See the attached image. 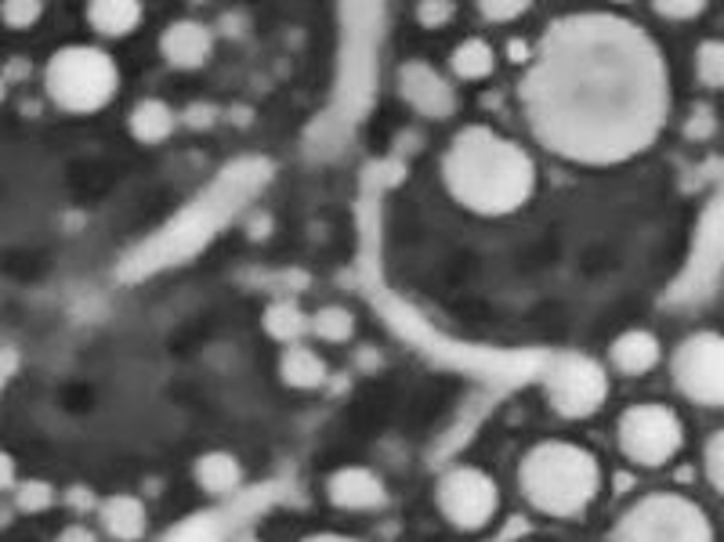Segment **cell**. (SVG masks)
Segmentation results:
<instances>
[{
  "label": "cell",
  "mask_w": 724,
  "mask_h": 542,
  "mask_svg": "<svg viewBox=\"0 0 724 542\" xmlns=\"http://www.w3.org/2000/svg\"><path fill=\"white\" fill-rule=\"evenodd\" d=\"M215 117H218V112L210 109V106H192V112H186V123H200L204 127V123H210Z\"/></svg>",
  "instance_id": "836d02e7"
},
{
  "label": "cell",
  "mask_w": 724,
  "mask_h": 542,
  "mask_svg": "<svg viewBox=\"0 0 724 542\" xmlns=\"http://www.w3.org/2000/svg\"><path fill=\"white\" fill-rule=\"evenodd\" d=\"M608 542H714V524L695 499L652 492L623 510Z\"/></svg>",
  "instance_id": "5b68a950"
},
{
  "label": "cell",
  "mask_w": 724,
  "mask_h": 542,
  "mask_svg": "<svg viewBox=\"0 0 724 542\" xmlns=\"http://www.w3.org/2000/svg\"><path fill=\"white\" fill-rule=\"evenodd\" d=\"M16 489V463H11V455L0 449V492Z\"/></svg>",
  "instance_id": "1f68e13d"
},
{
  "label": "cell",
  "mask_w": 724,
  "mask_h": 542,
  "mask_svg": "<svg viewBox=\"0 0 724 542\" xmlns=\"http://www.w3.org/2000/svg\"><path fill=\"white\" fill-rule=\"evenodd\" d=\"M663 359V348H659V337L652 330H627L613 340V348H608V362L619 377H645L652 369L659 365Z\"/></svg>",
  "instance_id": "4fadbf2b"
},
{
  "label": "cell",
  "mask_w": 724,
  "mask_h": 542,
  "mask_svg": "<svg viewBox=\"0 0 724 542\" xmlns=\"http://www.w3.org/2000/svg\"><path fill=\"white\" fill-rule=\"evenodd\" d=\"M717 134V112L710 109L706 102H695L688 120H685V138L688 141H706Z\"/></svg>",
  "instance_id": "484cf974"
},
{
  "label": "cell",
  "mask_w": 724,
  "mask_h": 542,
  "mask_svg": "<svg viewBox=\"0 0 724 542\" xmlns=\"http://www.w3.org/2000/svg\"><path fill=\"white\" fill-rule=\"evenodd\" d=\"M695 80L710 91H724V40H703L695 48Z\"/></svg>",
  "instance_id": "7402d4cb"
},
{
  "label": "cell",
  "mask_w": 724,
  "mask_h": 542,
  "mask_svg": "<svg viewBox=\"0 0 724 542\" xmlns=\"http://www.w3.org/2000/svg\"><path fill=\"white\" fill-rule=\"evenodd\" d=\"M51 503H54V489H51L48 481H40V478L22 481L19 489H16V506L22 513H44Z\"/></svg>",
  "instance_id": "603a6c76"
},
{
  "label": "cell",
  "mask_w": 724,
  "mask_h": 542,
  "mask_svg": "<svg viewBox=\"0 0 724 542\" xmlns=\"http://www.w3.org/2000/svg\"><path fill=\"white\" fill-rule=\"evenodd\" d=\"M232 542H261V539H258V535H254V532H244V535H236Z\"/></svg>",
  "instance_id": "74e56055"
},
{
  "label": "cell",
  "mask_w": 724,
  "mask_h": 542,
  "mask_svg": "<svg viewBox=\"0 0 724 542\" xmlns=\"http://www.w3.org/2000/svg\"><path fill=\"white\" fill-rule=\"evenodd\" d=\"M44 88L62 112L88 117V112H98L112 102V94L120 88V69L102 48L69 44L51 54L44 69Z\"/></svg>",
  "instance_id": "277c9868"
},
{
  "label": "cell",
  "mask_w": 724,
  "mask_h": 542,
  "mask_svg": "<svg viewBox=\"0 0 724 542\" xmlns=\"http://www.w3.org/2000/svg\"><path fill=\"white\" fill-rule=\"evenodd\" d=\"M703 470H706V481L714 484V492L724 495V426L706 438V445H703Z\"/></svg>",
  "instance_id": "d4e9b609"
},
{
  "label": "cell",
  "mask_w": 724,
  "mask_h": 542,
  "mask_svg": "<svg viewBox=\"0 0 724 542\" xmlns=\"http://www.w3.org/2000/svg\"><path fill=\"white\" fill-rule=\"evenodd\" d=\"M301 542H359L351 535H337V532H316V535H305Z\"/></svg>",
  "instance_id": "d590c367"
},
{
  "label": "cell",
  "mask_w": 724,
  "mask_h": 542,
  "mask_svg": "<svg viewBox=\"0 0 724 542\" xmlns=\"http://www.w3.org/2000/svg\"><path fill=\"white\" fill-rule=\"evenodd\" d=\"M88 22L95 33L120 40L141 26V4H135V0H95V4H88Z\"/></svg>",
  "instance_id": "ac0fdd59"
},
{
  "label": "cell",
  "mask_w": 724,
  "mask_h": 542,
  "mask_svg": "<svg viewBox=\"0 0 724 542\" xmlns=\"http://www.w3.org/2000/svg\"><path fill=\"white\" fill-rule=\"evenodd\" d=\"M544 394L551 409L565 420H587L608 402V373L591 354H558L544 377Z\"/></svg>",
  "instance_id": "ba28073f"
},
{
  "label": "cell",
  "mask_w": 724,
  "mask_h": 542,
  "mask_svg": "<svg viewBox=\"0 0 724 542\" xmlns=\"http://www.w3.org/2000/svg\"><path fill=\"white\" fill-rule=\"evenodd\" d=\"M616 441H619V452L634 466L659 470L685 449V420L671 405H659V402L631 405L616 420Z\"/></svg>",
  "instance_id": "8992f818"
},
{
  "label": "cell",
  "mask_w": 724,
  "mask_h": 542,
  "mask_svg": "<svg viewBox=\"0 0 724 542\" xmlns=\"http://www.w3.org/2000/svg\"><path fill=\"white\" fill-rule=\"evenodd\" d=\"M652 11H656V16H663V19L688 22V19H700L703 11H706V4H703V0H656V4H652Z\"/></svg>",
  "instance_id": "83f0119b"
},
{
  "label": "cell",
  "mask_w": 724,
  "mask_h": 542,
  "mask_svg": "<svg viewBox=\"0 0 724 542\" xmlns=\"http://www.w3.org/2000/svg\"><path fill=\"white\" fill-rule=\"evenodd\" d=\"M26 73H30V62H26V59H11L8 69H4V80H22Z\"/></svg>",
  "instance_id": "e575fe53"
},
{
  "label": "cell",
  "mask_w": 724,
  "mask_h": 542,
  "mask_svg": "<svg viewBox=\"0 0 724 542\" xmlns=\"http://www.w3.org/2000/svg\"><path fill=\"white\" fill-rule=\"evenodd\" d=\"M40 16H44L40 0H8V4H0V19H4L8 30H33Z\"/></svg>",
  "instance_id": "cb8c5ba5"
},
{
  "label": "cell",
  "mask_w": 724,
  "mask_h": 542,
  "mask_svg": "<svg viewBox=\"0 0 724 542\" xmlns=\"http://www.w3.org/2000/svg\"><path fill=\"white\" fill-rule=\"evenodd\" d=\"M518 98L533 138L551 155L616 167L659 141L671 120V73L637 22L576 11L544 30Z\"/></svg>",
  "instance_id": "6da1fadb"
},
{
  "label": "cell",
  "mask_w": 724,
  "mask_h": 542,
  "mask_svg": "<svg viewBox=\"0 0 724 542\" xmlns=\"http://www.w3.org/2000/svg\"><path fill=\"white\" fill-rule=\"evenodd\" d=\"M11 513H16V510H8V506H0V528H4V524L11 521Z\"/></svg>",
  "instance_id": "8d00e7d4"
},
{
  "label": "cell",
  "mask_w": 724,
  "mask_h": 542,
  "mask_svg": "<svg viewBox=\"0 0 724 542\" xmlns=\"http://www.w3.org/2000/svg\"><path fill=\"white\" fill-rule=\"evenodd\" d=\"M54 542H98V535L91 532V528L73 524V528H62L59 539H54Z\"/></svg>",
  "instance_id": "4dcf8cb0"
},
{
  "label": "cell",
  "mask_w": 724,
  "mask_h": 542,
  "mask_svg": "<svg viewBox=\"0 0 724 542\" xmlns=\"http://www.w3.org/2000/svg\"><path fill=\"white\" fill-rule=\"evenodd\" d=\"M196 481H200V489L207 495L225 499L244 484V466H239L232 452H204L196 460Z\"/></svg>",
  "instance_id": "e0dca14e"
},
{
  "label": "cell",
  "mask_w": 724,
  "mask_h": 542,
  "mask_svg": "<svg viewBox=\"0 0 724 542\" xmlns=\"http://www.w3.org/2000/svg\"><path fill=\"white\" fill-rule=\"evenodd\" d=\"M0 102H4V77H0Z\"/></svg>",
  "instance_id": "f35d334b"
},
{
  "label": "cell",
  "mask_w": 724,
  "mask_h": 542,
  "mask_svg": "<svg viewBox=\"0 0 724 542\" xmlns=\"http://www.w3.org/2000/svg\"><path fill=\"white\" fill-rule=\"evenodd\" d=\"M443 184L453 203L482 218H504L536 192V163L518 141L493 127H464L443 152Z\"/></svg>",
  "instance_id": "7a4b0ae2"
},
{
  "label": "cell",
  "mask_w": 724,
  "mask_h": 542,
  "mask_svg": "<svg viewBox=\"0 0 724 542\" xmlns=\"http://www.w3.org/2000/svg\"><path fill=\"white\" fill-rule=\"evenodd\" d=\"M279 377L294 391H319L326 383V377H330V369H326V362L319 359V351H311L305 344H294V348L282 351Z\"/></svg>",
  "instance_id": "2e32d148"
},
{
  "label": "cell",
  "mask_w": 724,
  "mask_h": 542,
  "mask_svg": "<svg viewBox=\"0 0 724 542\" xmlns=\"http://www.w3.org/2000/svg\"><path fill=\"white\" fill-rule=\"evenodd\" d=\"M525 11H529L525 0H482L478 4V16L486 22H510V19L525 16Z\"/></svg>",
  "instance_id": "f1b7e54d"
},
{
  "label": "cell",
  "mask_w": 724,
  "mask_h": 542,
  "mask_svg": "<svg viewBox=\"0 0 724 542\" xmlns=\"http://www.w3.org/2000/svg\"><path fill=\"white\" fill-rule=\"evenodd\" d=\"M671 380L692 405L724 409V333H688L671 354Z\"/></svg>",
  "instance_id": "52a82bcc"
},
{
  "label": "cell",
  "mask_w": 724,
  "mask_h": 542,
  "mask_svg": "<svg viewBox=\"0 0 724 542\" xmlns=\"http://www.w3.org/2000/svg\"><path fill=\"white\" fill-rule=\"evenodd\" d=\"M98 521H102L106 535L117 542H138L149 528L146 503L138 495H109L98 503Z\"/></svg>",
  "instance_id": "5bb4252c"
},
{
  "label": "cell",
  "mask_w": 724,
  "mask_h": 542,
  "mask_svg": "<svg viewBox=\"0 0 724 542\" xmlns=\"http://www.w3.org/2000/svg\"><path fill=\"white\" fill-rule=\"evenodd\" d=\"M438 513L457 528V532H482L489 528L500 510V489L478 466H453L435 484Z\"/></svg>",
  "instance_id": "9c48e42d"
},
{
  "label": "cell",
  "mask_w": 724,
  "mask_h": 542,
  "mask_svg": "<svg viewBox=\"0 0 724 542\" xmlns=\"http://www.w3.org/2000/svg\"><path fill=\"white\" fill-rule=\"evenodd\" d=\"M326 499L337 510L370 513L388 503V489L370 466H340L326 478Z\"/></svg>",
  "instance_id": "8fae6325"
},
{
  "label": "cell",
  "mask_w": 724,
  "mask_h": 542,
  "mask_svg": "<svg viewBox=\"0 0 724 542\" xmlns=\"http://www.w3.org/2000/svg\"><path fill=\"white\" fill-rule=\"evenodd\" d=\"M308 333L326 340V344H348L351 333H355V319H351L348 308L326 304V308H319L316 315L308 319Z\"/></svg>",
  "instance_id": "44dd1931"
},
{
  "label": "cell",
  "mask_w": 724,
  "mask_h": 542,
  "mask_svg": "<svg viewBox=\"0 0 724 542\" xmlns=\"http://www.w3.org/2000/svg\"><path fill=\"white\" fill-rule=\"evenodd\" d=\"M210 51H215V33L196 19H178L170 22L160 37V54L170 69H200L207 66Z\"/></svg>",
  "instance_id": "7c38bea8"
},
{
  "label": "cell",
  "mask_w": 724,
  "mask_h": 542,
  "mask_svg": "<svg viewBox=\"0 0 724 542\" xmlns=\"http://www.w3.org/2000/svg\"><path fill=\"white\" fill-rule=\"evenodd\" d=\"M414 16L424 30H443L457 16V4H449V0H424V4H417Z\"/></svg>",
  "instance_id": "4316f807"
},
{
  "label": "cell",
  "mask_w": 724,
  "mask_h": 542,
  "mask_svg": "<svg viewBox=\"0 0 724 542\" xmlns=\"http://www.w3.org/2000/svg\"><path fill=\"white\" fill-rule=\"evenodd\" d=\"M399 94L403 102L424 120H449L457 112V88L449 83L446 73H438L432 62H403L399 66Z\"/></svg>",
  "instance_id": "30bf717a"
},
{
  "label": "cell",
  "mask_w": 724,
  "mask_h": 542,
  "mask_svg": "<svg viewBox=\"0 0 724 542\" xmlns=\"http://www.w3.org/2000/svg\"><path fill=\"white\" fill-rule=\"evenodd\" d=\"M602 463L576 441H539L518 463L525 503L547 518H579L602 495Z\"/></svg>",
  "instance_id": "3957f363"
},
{
  "label": "cell",
  "mask_w": 724,
  "mask_h": 542,
  "mask_svg": "<svg viewBox=\"0 0 724 542\" xmlns=\"http://www.w3.org/2000/svg\"><path fill=\"white\" fill-rule=\"evenodd\" d=\"M66 503H69V510H73V513L98 510V499H95V492L88 489V484H73V489L66 492Z\"/></svg>",
  "instance_id": "f546056e"
},
{
  "label": "cell",
  "mask_w": 724,
  "mask_h": 542,
  "mask_svg": "<svg viewBox=\"0 0 724 542\" xmlns=\"http://www.w3.org/2000/svg\"><path fill=\"white\" fill-rule=\"evenodd\" d=\"M449 69H453V77L467 80V83H472V80H486L493 69H496V51L486 44V40L467 37V40H460L457 48H453Z\"/></svg>",
  "instance_id": "ffe728a7"
},
{
  "label": "cell",
  "mask_w": 724,
  "mask_h": 542,
  "mask_svg": "<svg viewBox=\"0 0 724 542\" xmlns=\"http://www.w3.org/2000/svg\"><path fill=\"white\" fill-rule=\"evenodd\" d=\"M507 59L518 62V66H529L533 51H529V44H525V40H507Z\"/></svg>",
  "instance_id": "d6a6232c"
},
{
  "label": "cell",
  "mask_w": 724,
  "mask_h": 542,
  "mask_svg": "<svg viewBox=\"0 0 724 542\" xmlns=\"http://www.w3.org/2000/svg\"><path fill=\"white\" fill-rule=\"evenodd\" d=\"M127 127H131V134L141 145H163V141L175 134L178 117L167 102H160V98H141L131 109V117H127Z\"/></svg>",
  "instance_id": "9a60e30c"
},
{
  "label": "cell",
  "mask_w": 724,
  "mask_h": 542,
  "mask_svg": "<svg viewBox=\"0 0 724 542\" xmlns=\"http://www.w3.org/2000/svg\"><path fill=\"white\" fill-rule=\"evenodd\" d=\"M261 325H265V333L279 340V344H301V340L308 337V315L301 308H297V301H272L265 308V315H261Z\"/></svg>",
  "instance_id": "d6986e66"
}]
</instances>
